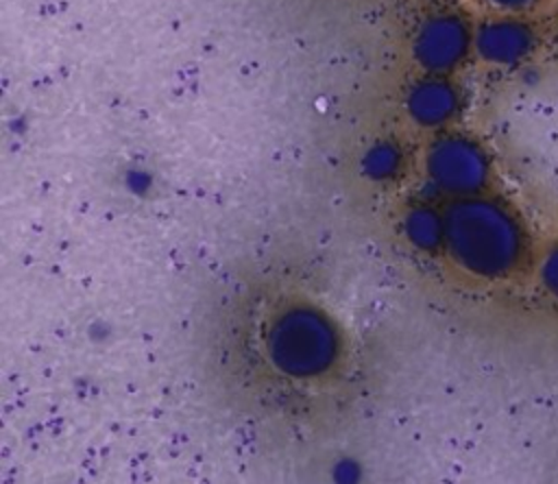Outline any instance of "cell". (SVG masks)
<instances>
[{
  "instance_id": "obj_4",
  "label": "cell",
  "mask_w": 558,
  "mask_h": 484,
  "mask_svg": "<svg viewBox=\"0 0 558 484\" xmlns=\"http://www.w3.org/2000/svg\"><path fill=\"white\" fill-rule=\"evenodd\" d=\"M475 31L460 13H436L427 17L414 37L416 61L434 72L445 74L456 70L473 48Z\"/></svg>"
},
{
  "instance_id": "obj_10",
  "label": "cell",
  "mask_w": 558,
  "mask_h": 484,
  "mask_svg": "<svg viewBox=\"0 0 558 484\" xmlns=\"http://www.w3.org/2000/svg\"><path fill=\"white\" fill-rule=\"evenodd\" d=\"M484 2L501 13H521V15L547 4V0H484Z\"/></svg>"
},
{
  "instance_id": "obj_9",
  "label": "cell",
  "mask_w": 558,
  "mask_h": 484,
  "mask_svg": "<svg viewBox=\"0 0 558 484\" xmlns=\"http://www.w3.org/2000/svg\"><path fill=\"white\" fill-rule=\"evenodd\" d=\"M538 277L545 292L558 301V244L549 246L538 264Z\"/></svg>"
},
{
  "instance_id": "obj_8",
  "label": "cell",
  "mask_w": 558,
  "mask_h": 484,
  "mask_svg": "<svg viewBox=\"0 0 558 484\" xmlns=\"http://www.w3.org/2000/svg\"><path fill=\"white\" fill-rule=\"evenodd\" d=\"M401 166V153L392 142H377L364 155V170L373 179H390Z\"/></svg>"
},
{
  "instance_id": "obj_7",
  "label": "cell",
  "mask_w": 558,
  "mask_h": 484,
  "mask_svg": "<svg viewBox=\"0 0 558 484\" xmlns=\"http://www.w3.org/2000/svg\"><path fill=\"white\" fill-rule=\"evenodd\" d=\"M405 233L418 249H434L445 242V218L425 207L412 209L405 218Z\"/></svg>"
},
{
  "instance_id": "obj_6",
  "label": "cell",
  "mask_w": 558,
  "mask_h": 484,
  "mask_svg": "<svg viewBox=\"0 0 558 484\" xmlns=\"http://www.w3.org/2000/svg\"><path fill=\"white\" fill-rule=\"evenodd\" d=\"M462 107L460 92L440 76L418 81L408 94V111L421 126H440L458 116Z\"/></svg>"
},
{
  "instance_id": "obj_2",
  "label": "cell",
  "mask_w": 558,
  "mask_h": 484,
  "mask_svg": "<svg viewBox=\"0 0 558 484\" xmlns=\"http://www.w3.org/2000/svg\"><path fill=\"white\" fill-rule=\"evenodd\" d=\"M336 338L327 320L310 310L283 314L270 331V353L286 373L314 375L333 358Z\"/></svg>"
},
{
  "instance_id": "obj_5",
  "label": "cell",
  "mask_w": 558,
  "mask_h": 484,
  "mask_svg": "<svg viewBox=\"0 0 558 484\" xmlns=\"http://www.w3.org/2000/svg\"><path fill=\"white\" fill-rule=\"evenodd\" d=\"M538 28L521 13H501L475 28L473 48L482 61L495 68H517L538 48Z\"/></svg>"
},
{
  "instance_id": "obj_3",
  "label": "cell",
  "mask_w": 558,
  "mask_h": 484,
  "mask_svg": "<svg viewBox=\"0 0 558 484\" xmlns=\"http://www.w3.org/2000/svg\"><path fill=\"white\" fill-rule=\"evenodd\" d=\"M427 172L440 190L462 198L475 196L490 179V159L480 142L466 135H445L427 153Z\"/></svg>"
},
{
  "instance_id": "obj_1",
  "label": "cell",
  "mask_w": 558,
  "mask_h": 484,
  "mask_svg": "<svg viewBox=\"0 0 558 484\" xmlns=\"http://www.w3.org/2000/svg\"><path fill=\"white\" fill-rule=\"evenodd\" d=\"M445 244L469 273L501 279L523 264L527 231L510 207L490 198L464 196L445 216Z\"/></svg>"
},
{
  "instance_id": "obj_11",
  "label": "cell",
  "mask_w": 558,
  "mask_h": 484,
  "mask_svg": "<svg viewBox=\"0 0 558 484\" xmlns=\"http://www.w3.org/2000/svg\"><path fill=\"white\" fill-rule=\"evenodd\" d=\"M554 39H556V46H558V17H556V24H554Z\"/></svg>"
}]
</instances>
